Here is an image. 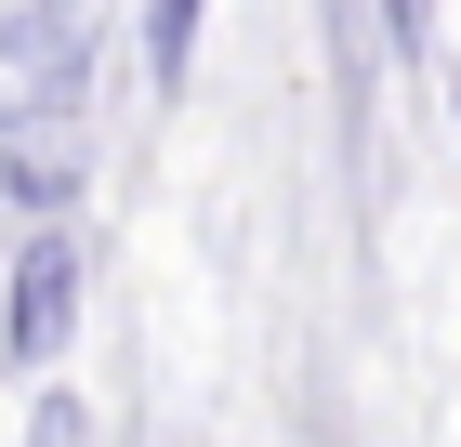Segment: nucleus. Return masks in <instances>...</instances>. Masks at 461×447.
Masks as SVG:
<instances>
[{
    "label": "nucleus",
    "mask_w": 461,
    "mask_h": 447,
    "mask_svg": "<svg viewBox=\"0 0 461 447\" xmlns=\"http://www.w3.org/2000/svg\"><path fill=\"white\" fill-rule=\"evenodd\" d=\"M383 27L409 40V53H422V40H435V0H383Z\"/></svg>",
    "instance_id": "nucleus-4"
},
{
    "label": "nucleus",
    "mask_w": 461,
    "mask_h": 447,
    "mask_svg": "<svg viewBox=\"0 0 461 447\" xmlns=\"http://www.w3.org/2000/svg\"><path fill=\"white\" fill-rule=\"evenodd\" d=\"M67 316H79V237H53V224H40V237L14 250V303H0L14 369H40V355L67 343Z\"/></svg>",
    "instance_id": "nucleus-2"
},
{
    "label": "nucleus",
    "mask_w": 461,
    "mask_h": 447,
    "mask_svg": "<svg viewBox=\"0 0 461 447\" xmlns=\"http://www.w3.org/2000/svg\"><path fill=\"white\" fill-rule=\"evenodd\" d=\"M0 105L14 119H67L79 105V0H40V13H14V40H0Z\"/></svg>",
    "instance_id": "nucleus-1"
},
{
    "label": "nucleus",
    "mask_w": 461,
    "mask_h": 447,
    "mask_svg": "<svg viewBox=\"0 0 461 447\" xmlns=\"http://www.w3.org/2000/svg\"><path fill=\"white\" fill-rule=\"evenodd\" d=\"M198 13L212 0H145V79L158 93H185V67H198Z\"/></svg>",
    "instance_id": "nucleus-3"
}]
</instances>
